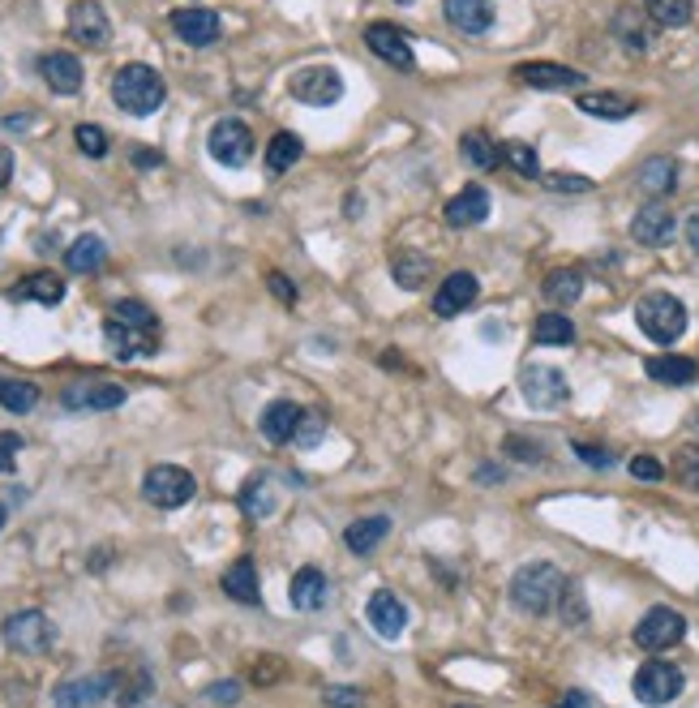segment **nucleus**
I'll use <instances>...</instances> for the list:
<instances>
[{
  "instance_id": "1",
  "label": "nucleus",
  "mask_w": 699,
  "mask_h": 708,
  "mask_svg": "<svg viewBox=\"0 0 699 708\" xmlns=\"http://www.w3.org/2000/svg\"><path fill=\"white\" fill-rule=\"evenodd\" d=\"M103 344L116 361H142L159 353V318L142 301H116L103 318Z\"/></svg>"
},
{
  "instance_id": "2",
  "label": "nucleus",
  "mask_w": 699,
  "mask_h": 708,
  "mask_svg": "<svg viewBox=\"0 0 699 708\" xmlns=\"http://www.w3.org/2000/svg\"><path fill=\"white\" fill-rule=\"evenodd\" d=\"M163 100H168V82H163L159 69H150L142 60L116 69V78H112V103L125 116H150V112L163 107Z\"/></svg>"
},
{
  "instance_id": "3",
  "label": "nucleus",
  "mask_w": 699,
  "mask_h": 708,
  "mask_svg": "<svg viewBox=\"0 0 699 708\" xmlns=\"http://www.w3.org/2000/svg\"><path fill=\"white\" fill-rule=\"evenodd\" d=\"M562 589H566V575H562L553 562H546V558H541V562H524V567L511 575V606L532 614V618H541V614L558 609Z\"/></svg>"
},
{
  "instance_id": "4",
  "label": "nucleus",
  "mask_w": 699,
  "mask_h": 708,
  "mask_svg": "<svg viewBox=\"0 0 699 708\" xmlns=\"http://www.w3.org/2000/svg\"><path fill=\"white\" fill-rule=\"evenodd\" d=\"M635 322L652 344H678L687 335V305L674 293H649L635 301Z\"/></svg>"
},
{
  "instance_id": "5",
  "label": "nucleus",
  "mask_w": 699,
  "mask_h": 708,
  "mask_svg": "<svg viewBox=\"0 0 699 708\" xmlns=\"http://www.w3.org/2000/svg\"><path fill=\"white\" fill-rule=\"evenodd\" d=\"M142 494H147V503L163 506V511H176V506H185L198 494V481L181 464H154L142 477Z\"/></svg>"
},
{
  "instance_id": "6",
  "label": "nucleus",
  "mask_w": 699,
  "mask_h": 708,
  "mask_svg": "<svg viewBox=\"0 0 699 708\" xmlns=\"http://www.w3.org/2000/svg\"><path fill=\"white\" fill-rule=\"evenodd\" d=\"M4 644L22 658H39L56 644V627L44 609H22V614H9L4 618Z\"/></svg>"
},
{
  "instance_id": "7",
  "label": "nucleus",
  "mask_w": 699,
  "mask_h": 708,
  "mask_svg": "<svg viewBox=\"0 0 699 708\" xmlns=\"http://www.w3.org/2000/svg\"><path fill=\"white\" fill-rule=\"evenodd\" d=\"M683 670L678 665H669V661H649V665H640L635 670V678H631V692H635V700L649 708H665L678 700V692H683Z\"/></svg>"
},
{
  "instance_id": "8",
  "label": "nucleus",
  "mask_w": 699,
  "mask_h": 708,
  "mask_svg": "<svg viewBox=\"0 0 699 708\" xmlns=\"http://www.w3.org/2000/svg\"><path fill=\"white\" fill-rule=\"evenodd\" d=\"M206 151L215 163H224V168H245L253 159V134L245 121H237V116H224V121H215L210 125V134H206Z\"/></svg>"
},
{
  "instance_id": "9",
  "label": "nucleus",
  "mask_w": 699,
  "mask_h": 708,
  "mask_svg": "<svg viewBox=\"0 0 699 708\" xmlns=\"http://www.w3.org/2000/svg\"><path fill=\"white\" fill-rule=\"evenodd\" d=\"M687 636V618L678 614L674 606H652L640 623H635V644L644 653H665L674 644H683Z\"/></svg>"
},
{
  "instance_id": "10",
  "label": "nucleus",
  "mask_w": 699,
  "mask_h": 708,
  "mask_svg": "<svg viewBox=\"0 0 699 708\" xmlns=\"http://www.w3.org/2000/svg\"><path fill=\"white\" fill-rule=\"evenodd\" d=\"M288 91H293V100L309 103V107H331L344 100V78L331 65H309L288 78Z\"/></svg>"
},
{
  "instance_id": "11",
  "label": "nucleus",
  "mask_w": 699,
  "mask_h": 708,
  "mask_svg": "<svg viewBox=\"0 0 699 708\" xmlns=\"http://www.w3.org/2000/svg\"><path fill=\"white\" fill-rule=\"evenodd\" d=\"M519 391H524L528 408H541V412L562 408L566 400H571V382H566V374H562V369H553V365H524V374H519Z\"/></svg>"
},
{
  "instance_id": "12",
  "label": "nucleus",
  "mask_w": 699,
  "mask_h": 708,
  "mask_svg": "<svg viewBox=\"0 0 699 708\" xmlns=\"http://www.w3.org/2000/svg\"><path fill=\"white\" fill-rule=\"evenodd\" d=\"M116 696V674H82V678H65L51 692L56 708H95L100 700Z\"/></svg>"
},
{
  "instance_id": "13",
  "label": "nucleus",
  "mask_w": 699,
  "mask_h": 708,
  "mask_svg": "<svg viewBox=\"0 0 699 708\" xmlns=\"http://www.w3.org/2000/svg\"><path fill=\"white\" fill-rule=\"evenodd\" d=\"M511 78L519 87H532V91H575L580 82H588L580 69H566V65H550V60H524L511 69Z\"/></svg>"
},
{
  "instance_id": "14",
  "label": "nucleus",
  "mask_w": 699,
  "mask_h": 708,
  "mask_svg": "<svg viewBox=\"0 0 699 708\" xmlns=\"http://www.w3.org/2000/svg\"><path fill=\"white\" fill-rule=\"evenodd\" d=\"M365 48L374 52L378 60L396 65V69H412V65H416L412 39L403 35L400 26H391V22H369V26H365Z\"/></svg>"
},
{
  "instance_id": "15",
  "label": "nucleus",
  "mask_w": 699,
  "mask_h": 708,
  "mask_svg": "<svg viewBox=\"0 0 699 708\" xmlns=\"http://www.w3.org/2000/svg\"><path fill=\"white\" fill-rule=\"evenodd\" d=\"M69 39L82 48H103L112 39V22H107L100 0H78L69 9Z\"/></svg>"
},
{
  "instance_id": "16",
  "label": "nucleus",
  "mask_w": 699,
  "mask_h": 708,
  "mask_svg": "<svg viewBox=\"0 0 699 708\" xmlns=\"http://www.w3.org/2000/svg\"><path fill=\"white\" fill-rule=\"evenodd\" d=\"M674 232H678V219H674V210L665 203H649L635 210V219H631V237L640 241V245H649V250H661V245H669L674 241Z\"/></svg>"
},
{
  "instance_id": "17",
  "label": "nucleus",
  "mask_w": 699,
  "mask_h": 708,
  "mask_svg": "<svg viewBox=\"0 0 699 708\" xmlns=\"http://www.w3.org/2000/svg\"><path fill=\"white\" fill-rule=\"evenodd\" d=\"M477 297H481L477 275H472V271H450L447 279L434 288V313H438V318H455V313L472 309Z\"/></svg>"
},
{
  "instance_id": "18",
  "label": "nucleus",
  "mask_w": 699,
  "mask_h": 708,
  "mask_svg": "<svg viewBox=\"0 0 699 708\" xmlns=\"http://www.w3.org/2000/svg\"><path fill=\"white\" fill-rule=\"evenodd\" d=\"M172 31H176L190 48H210V44L219 39L224 22H219V13H215V9L190 4V9H176V13H172Z\"/></svg>"
},
{
  "instance_id": "19",
  "label": "nucleus",
  "mask_w": 699,
  "mask_h": 708,
  "mask_svg": "<svg viewBox=\"0 0 699 708\" xmlns=\"http://www.w3.org/2000/svg\"><path fill=\"white\" fill-rule=\"evenodd\" d=\"M60 404L69 412H112V408L125 404V387H116V382H73L60 396Z\"/></svg>"
},
{
  "instance_id": "20",
  "label": "nucleus",
  "mask_w": 699,
  "mask_h": 708,
  "mask_svg": "<svg viewBox=\"0 0 699 708\" xmlns=\"http://www.w3.org/2000/svg\"><path fill=\"white\" fill-rule=\"evenodd\" d=\"M39 78L48 82V91H56V95H78L82 82H87L82 60L73 52H48V56H39Z\"/></svg>"
},
{
  "instance_id": "21",
  "label": "nucleus",
  "mask_w": 699,
  "mask_h": 708,
  "mask_svg": "<svg viewBox=\"0 0 699 708\" xmlns=\"http://www.w3.org/2000/svg\"><path fill=\"white\" fill-rule=\"evenodd\" d=\"M300 421H305V408L300 404H293V400H271V404L262 408V416H257V430H262L266 443L284 447V443L297 438Z\"/></svg>"
},
{
  "instance_id": "22",
  "label": "nucleus",
  "mask_w": 699,
  "mask_h": 708,
  "mask_svg": "<svg viewBox=\"0 0 699 708\" xmlns=\"http://www.w3.org/2000/svg\"><path fill=\"white\" fill-rule=\"evenodd\" d=\"M443 13L459 35H485L499 18L494 0H443Z\"/></svg>"
},
{
  "instance_id": "23",
  "label": "nucleus",
  "mask_w": 699,
  "mask_h": 708,
  "mask_svg": "<svg viewBox=\"0 0 699 708\" xmlns=\"http://www.w3.org/2000/svg\"><path fill=\"white\" fill-rule=\"evenodd\" d=\"M369 627L382 636V640H400L403 627H408V606H403L396 593H387V589H378L374 597H369Z\"/></svg>"
},
{
  "instance_id": "24",
  "label": "nucleus",
  "mask_w": 699,
  "mask_h": 708,
  "mask_svg": "<svg viewBox=\"0 0 699 708\" xmlns=\"http://www.w3.org/2000/svg\"><path fill=\"white\" fill-rule=\"evenodd\" d=\"M635 185L649 194L652 203L669 198V194L678 190V159H669V155H652V159H644L640 172H635Z\"/></svg>"
},
{
  "instance_id": "25",
  "label": "nucleus",
  "mask_w": 699,
  "mask_h": 708,
  "mask_svg": "<svg viewBox=\"0 0 699 708\" xmlns=\"http://www.w3.org/2000/svg\"><path fill=\"white\" fill-rule=\"evenodd\" d=\"M490 219V190L485 185H468L447 203V224L450 228H477Z\"/></svg>"
},
{
  "instance_id": "26",
  "label": "nucleus",
  "mask_w": 699,
  "mask_h": 708,
  "mask_svg": "<svg viewBox=\"0 0 699 708\" xmlns=\"http://www.w3.org/2000/svg\"><path fill=\"white\" fill-rule=\"evenodd\" d=\"M326 597H331V580H326L318 567H300L297 575H293V589H288V602H293V609H300V614H313V609L326 606Z\"/></svg>"
},
{
  "instance_id": "27",
  "label": "nucleus",
  "mask_w": 699,
  "mask_h": 708,
  "mask_svg": "<svg viewBox=\"0 0 699 708\" xmlns=\"http://www.w3.org/2000/svg\"><path fill=\"white\" fill-rule=\"evenodd\" d=\"M580 112H588V116H597V121H627V116H635V107L640 100L635 95H622V91H580Z\"/></svg>"
},
{
  "instance_id": "28",
  "label": "nucleus",
  "mask_w": 699,
  "mask_h": 708,
  "mask_svg": "<svg viewBox=\"0 0 699 708\" xmlns=\"http://www.w3.org/2000/svg\"><path fill=\"white\" fill-rule=\"evenodd\" d=\"M13 301H39V305H60L65 301V279L56 275V271H31V275H22L18 284H13V293H9Z\"/></svg>"
},
{
  "instance_id": "29",
  "label": "nucleus",
  "mask_w": 699,
  "mask_h": 708,
  "mask_svg": "<svg viewBox=\"0 0 699 708\" xmlns=\"http://www.w3.org/2000/svg\"><path fill=\"white\" fill-rule=\"evenodd\" d=\"M391 279L408 288V293H416V288H425L429 279H434V258L429 253H416V250H396L391 253Z\"/></svg>"
},
{
  "instance_id": "30",
  "label": "nucleus",
  "mask_w": 699,
  "mask_h": 708,
  "mask_svg": "<svg viewBox=\"0 0 699 708\" xmlns=\"http://www.w3.org/2000/svg\"><path fill=\"white\" fill-rule=\"evenodd\" d=\"M387 537H391V519L387 515H365V519H352L348 528H344V546L360 558L374 555Z\"/></svg>"
},
{
  "instance_id": "31",
  "label": "nucleus",
  "mask_w": 699,
  "mask_h": 708,
  "mask_svg": "<svg viewBox=\"0 0 699 708\" xmlns=\"http://www.w3.org/2000/svg\"><path fill=\"white\" fill-rule=\"evenodd\" d=\"M644 374H649L652 382H661V387H687V382H696L699 378V365L691 356H649L644 361Z\"/></svg>"
},
{
  "instance_id": "32",
  "label": "nucleus",
  "mask_w": 699,
  "mask_h": 708,
  "mask_svg": "<svg viewBox=\"0 0 699 708\" xmlns=\"http://www.w3.org/2000/svg\"><path fill=\"white\" fill-rule=\"evenodd\" d=\"M65 266L73 271V275H95L107 266V245H103V237L95 232H82L69 250H65Z\"/></svg>"
},
{
  "instance_id": "33",
  "label": "nucleus",
  "mask_w": 699,
  "mask_h": 708,
  "mask_svg": "<svg viewBox=\"0 0 699 708\" xmlns=\"http://www.w3.org/2000/svg\"><path fill=\"white\" fill-rule=\"evenodd\" d=\"M541 293H546V301L558 305V309H571V305L584 297V271H575V266H558V271L546 275Z\"/></svg>"
},
{
  "instance_id": "34",
  "label": "nucleus",
  "mask_w": 699,
  "mask_h": 708,
  "mask_svg": "<svg viewBox=\"0 0 699 708\" xmlns=\"http://www.w3.org/2000/svg\"><path fill=\"white\" fill-rule=\"evenodd\" d=\"M224 593L232 597V602H241V606H257L262 597H257V567H253V558H237L228 571H224Z\"/></svg>"
},
{
  "instance_id": "35",
  "label": "nucleus",
  "mask_w": 699,
  "mask_h": 708,
  "mask_svg": "<svg viewBox=\"0 0 699 708\" xmlns=\"http://www.w3.org/2000/svg\"><path fill=\"white\" fill-rule=\"evenodd\" d=\"M614 35H618L631 52L652 48V26L644 22V13H635V9H618V18H614Z\"/></svg>"
},
{
  "instance_id": "36",
  "label": "nucleus",
  "mask_w": 699,
  "mask_h": 708,
  "mask_svg": "<svg viewBox=\"0 0 699 708\" xmlns=\"http://www.w3.org/2000/svg\"><path fill=\"white\" fill-rule=\"evenodd\" d=\"M459 151H463V159H468L472 168H481V172H490V168H499L502 163L499 142H494L490 134H481V129H468V134L459 138Z\"/></svg>"
},
{
  "instance_id": "37",
  "label": "nucleus",
  "mask_w": 699,
  "mask_h": 708,
  "mask_svg": "<svg viewBox=\"0 0 699 708\" xmlns=\"http://www.w3.org/2000/svg\"><path fill=\"white\" fill-rule=\"evenodd\" d=\"M532 340L546 344V349H562V344H575V322L566 313H541L532 322Z\"/></svg>"
},
{
  "instance_id": "38",
  "label": "nucleus",
  "mask_w": 699,
  "mask_h": 708,
  "mask_svg": "<svg viewBox=\"0 0 699 708\" xmlns=\"http://www.w3.org/2000/svg\"><path fill=\"white\" fill-rule=\"evenodd\" d=\"M35 404H39V387L35 382H26V378H0V408L4 412L22 416V412H31Z\"/></svg>"
},
{
  "instance_id": "39",
  "label": "nucleus",
  "mask_w": 699,
  "mask_h": 708,
  "mask_svg": "<svg viewBox=\"0 0 699 708\" xmlns=\"http://www.w3.org/2000/svg\"><path fill=\"white\" fill-rule=\"evenodd\" d=\"M275 486H271V477H253L245 481V490H241V511L250 515V519H266L271 511H275Z\"/></svg>"
},
{
  "instance_id": "40",
  "label": "nucleus",
  "mask_w": 699,
  "mask_h": 708,
  "mask_svg": "<svg viewBox=\"0 0 699 708\" xmlns=\"http://www.w3.org/2000/svg\"><path fill=\"white\" fill-rule=\"evenodd\" d=\"M300 151H305V147H300L297 134L279 129V134H275V138L266 142V168H271V172H288V168H293V163L300 159Z\"/></svg>"
},
{
  "instance_id": "41",
  "label": "nucleus",
  "mask_w": 699,
  "mask_h": 708,
  "mask_svg": "<svg viewBox=\"0 0 699 708\" xmlns=\"http://www.w3.org/2000/svg\"><path fill=\"white\" fill-rule=\"evenodd\" d=\"M644 9L656 26H687L696 13V0H644Z\"/></svg>"
},
{
  "instance_id": "42",
  "label": "nucleus",
  "mask_w": 699,
  "mask_h": 708,
  "mask_svg": "<svg viewBox=\"0 0 699 708\" xmlns=\"http://www.w3.org/2000/svg\"><path fill=\"white\" fill-rule=\"evenodd\" d=\"M499 155H502V163L515 168L519 176H541V159H537V151H532L528 142H502Z\"/></svg>"
},
{
  "instance_id": "43",
  "label": "nucleus",
  "mask_w": 699,
  "mask_h": 708,
  "mask_svg": "<svg viewBox=\"0 0 699 708\" xmlns=\"http://www.w3.org/2000/svg\"><path fill=\"white\" fill-rule=\"evenodd\" d=\"M558 609H562V623L580 627V623L588 618V602H584V589L566 580V589H562V597H558Z\"/></svg>"
},
{
  "instance_id": "44",
  "label": "nucleus",
  "mask_w": 699,
  "mask_h": 708,
  "mask_svg": "<svg viewBox=\"0 0 699 708\" xmlns=\"http://www.w3.org/2000/svg\"><path fill=\"white\" fill-rule=\"evenodd\" d=\"M674 481L687 490H699V447H683L674 456Z\"/></svg>"
},
{
  "instance_id": "45",
  "label": "nucleus",
  "mask_w": 699,
  "mask_h": 708,
  "mask_svg": "<svg viewBox=\"0 0 699 708\" xmlns=\"http://www.w3.org/2000/svg\"><path fill=\"white\" fill-rule=\"evenodd\" d=\"M73 142H78V151L87 155V159H103L107 155V134H103L100 125H78Z\"/></svg>"
},
{
  "instance_id": "46",
  "label": "nucleus",
  "mask_w": 699,
  "mask_h": 708,
  "mask_svg": "<svg viewBox=\"0 0 699 708\" xmlns=\"http://www.w3.org/2000/svg\"><path fill=\"white\" fill-rule=\"evenodd\" d=\"M546 190L550 194H588L593 190V176H580V172H546Z\"/></svg>"
},
{
  "instance_id": "47",
  "label": "nucleus",
  "mask_w": 699,
  "mask_h": 708,
  "mask_svg": "<svg viewBox=\"0 0 699 708\" xmlns=\"http://www.w3.org/2000/svg\"><path fill=\"white\" fill-rule=\"evenodd\" d=\"M322 434H326V425H322V416L318 412H305V421L297 425V447H318L322 443Z\"/></svg>"
},
{
  "instance_id": "48",
  "label": "nucleus",
  "mask_w": 699,
  "mask_h": 708,
  "mask_svg": "<svg viewBox=\"0 0 699 708\" xmlns=\"http://www.w3.org/2000/svg\"><path fill=\"white\" fill-rule=\"evenodd\" d=\"M502 447H506V456L524 459V464H541V459H546V447H537V443H528V438H519V434H511Z\"/></svg>"
},
{
  "instance_id": "49",
  "label": "nucleus",
  "mask_w": 699,
  "mask_h": 708,
  "mask_svg": "<svg viewBox=\"0 0 699 708\" xmlns=\"http://www.w3.org/2000/svg\"><path fill=\"white\" fill-rule=\"evenodd\" d=\"M22 456V434L0 430V472H13V464Z\"/></svg>"
},
{
  "instance_id": "50",
  "label": "nucleus",
  "mask_w": 699,
  "mask_h": 708,
  "mask_svg": "<svg viewBox=\"0 0 699 708\" xmlns=\"http://www.w3.org/2000/svg\"><path fill=\"white\" fill-rule=\"evenodd\" d=\"M627 468H631V477H635V481H661V477H665V464H661L656 456H635Z\"/></svg>"
},
{
  "instance_id": "51",
  "label": "nucleus",
  "mask_w": 699,
  "mask_h": 708,
  "mask_svg": "<svg viewBox=\"0 0 699 708\" xmlns=\"http://www.w3.org/2000/svg\"><path fill=\"white\" fill-rule=\"evenodd\" d=\"M206 700H210V705H224V708L241 705V683H232V678H228V683H215V687L206 692Z\"/></svg>"
},
{
  "instance_id": "52",
  "label": "nucleus",
  "mask_w": 699,
  "mask_h": 708,
  "mask_svg": "<svg viewBox=\"0 0 699 708\" xmlns=\"http://www.w3.org/2000/svg\"><path fill=\"white\" fill-rule=\"evenodd\" d=\"M322 700H326L331 708H360L365 705L356 687H326V692H322Z\"/></svg>"
},
{
  "instance_id": "53",
  "label": "nucleus",
  "mask_w": 699,
  "mask_h": 708,
  "mask_svg": "<svg viewBox=\"0 0 699 708\" xmlns=\"http://www.w3.org/2000/svg\"><path fill=\"white\" fill-rule=\"evenodd\" d=\"M575 456L584 459L588 468H609V464H614V456H609L605 447H593V443H575Z\"/></svg>"
},
{
  "instance_id": "54",
  "label": "nucleus",
  "mask_w": 699,
  "mask_h": 708,
  "mask_svg": "<svg viewBox=\"0 0 699 708\" xmlns=\"http://www.w3.org/2000/svg\"><path fill=\"white\" fill-rule=\"evenodd\" d=\"M266 284H271V293H275V297H279V301H284V305H293V301H297V288H293V279H288V275H279V271H271V275H266Z\"/></svg>"
},
{
  "instance_id": "55",
  "label": "nucleus",
  "mask_w": 699,
  "mask_h": 708,
  "mask_svg": "<svg viewBox=\"0 0 699 708\" xmlns=\"http://www.w3.org/2000/svg\"><path fill=\"white\" fill-rule=\"evenodd\" d=\"M134 163H138V168H159V163H163V155L150 151V147H134Z\"/></svg>"
},
{
  "instance_id": "56",
  "label": "nucleus",
  "mask_w": 699,
  "mask_h": 708,
  "mask_svg": "<svg viewBox=\"0 0 699 708\" xmlns=\"http://www.w3.org/2000/svg\"><path fill=\"white\" fill-rule=\"evenodd\" d=\"M9 176H13V151H9V147H0V190L9 185Z\"/></svg>"
},
{
  "instance_id": "57",
  "label": "nucleus",
  "mask_w": 699,
  "mask_h": 708,
  "mask_svg": "<svg viewBox=\"0 0 699 708\" xmlns=\"http://www.w3.org/2000/svg\"><path fill=\"white\" fill-rule=\"evenodd\" d=\"M687 241H691V250L699 253V210L691 215V219H687Z\"/></svg>"
},
{
  "instance_id": "58",
  "label": "nucleus",
  "mask_w": 699,
  "mask_h": 708,
  "mask_svg": "<svg viewBox=\"0 0 699 708\" xmlns=\"http://www.w3.org/2000/svg\"><path fill=\"white\" fill-rule=\"evenodd\" d=\"M558 708H588V696H584V692H571Z\"/></svg>"
},
{
  "instance_id": "59",
  "label": "nucleus",
  "mask_w": 699,
  "mask_h": 708,
  "mask_svg": "<svg viewBox=\"0 0 699 708\" xmlns=\"http://www.w3.org/2000/svg\"><path fill=\"white\" fill-rule=\"evenodd\" d=\"M4 519H9V506L0 503V528H4Z\"/></svg>"
},
{
  "instance_id": "60",
  "label": "nucleus",
  "mask_w": 699,
  "mask_h": 708,
  "mask_svg": "<svg viewBox=\"0 0 699 708\" xmlns=\"http://www.w3.org/2000/svg\"><path fill=\"white\" fill-rule=\"evenodd\" d=\"M396 4H412V0H396Z\"/></svg>"
},
{
  "instance_id": "61",
  "label": "nucleus",
  "mask_w": 699,
  "mask_h": 708,
  "mask_svg": "<svg viewBox=\"0 0 699 708\" xmlns=\"http://www.w3.org/2000/svg\"><path fill=\"white\" fill-rule=\"evenodd\" d=\"M696 421H699V412H696Z\"/></svg>"
},
{
  "instance_id": "62",
  "label": "nucleus",
  "mask_w": 699,
  "mask_h": 708,
  "mask_svg": "<svg viewBox=\"0 0 699 708\" xmlns=\"http://www.w3.org/2000/svg\"><path fill=\"white\" fill-rule=\"evenodd\" d=\"M459 708H468V705H459Z\"/></svg>"
}]
</instances>
